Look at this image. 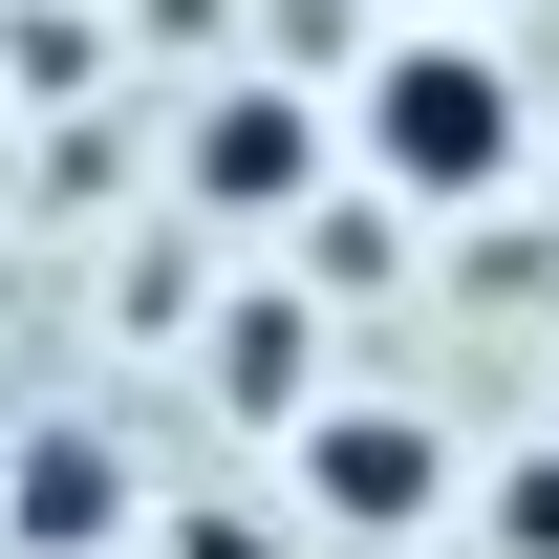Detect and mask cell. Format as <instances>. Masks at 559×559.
I'll use <instances>...</instances> for the list:
<instances>
[{
    "mask_svg": "<svg viewBox=\"0 0 559 559\" xmlns=\"http://www.w3.org/2000/svg\"><path fill=\"white\" fill-rule=\"evenodd\" d=\"M452 516H474L495 559H559V452H495V474H452Z\"/></svg>",
    "mask_w": 559,
    "mask_h": 559,
    "instance_id": "8992f818",
    "label": "cell"
},
{
    "mask_svg": "<svg viewBox=\"0 0 559 559\" xmlns=\"http://www.w3.org/2000/svg\"><path fill=\"white\" fill-rule=\"evenodd\" d=\"M323 173H345V151H323V86H215V108H194V151H173V194H194L215 237H280Z\"/></svg>",
    "mask_w": 559,
    "mask_h": 559,
    "instance_id": "3957f363",
    "label": "cell"
},
{
    "mask_svg": "<svg viewBox=\"0 0 559 559\" xmlns=\"http://www.w3.org/2000/svg\"><path fill=\"white\" fill-rule=\"evenodd\" d=\"M215 409H237V430H301V409H323V323H301V301H237V323H215Z\"/></svg>",
    "mask_w": 559,
    "mask_h": 559,
    "instance_id": "277c9868",
    "label": "cell"
},
{
    "mask_svg": "<svg viewBox=\"0 0 559 559\" xmlns=\"http://www.w3.org/2000/svg\"><path fill=\"white\" fill-rule=\"evenodd\" d=\"M86 538H130V474H108L86 430H44V452H22V559H86Z\"/></svg>",
    "mask_w": 559,
    "mask_h": 559,
    "instance_id": "5b68a950",
    "label": "cell"
},
{
    "mask_svg": "<svg viewBox=\"0 0 559 559\" xmlns=\"http://www.w3.org/2000/svg\"><path fill=\"white\" fill-rule=\"evenodd\" d=\"M280 474H301V516H323V538H430L474 452H452L430 409H345V388H323V409L280 430Z\"/></svg>",
    "mask_w": 559,
    "mask_h": 559,
    "instance_id": "7a4b0ae2",
    "label": "cell"
},
{
    "mask_svg": "<svg viewBox=\"0 0 559 559\" xmlns=\"http://www.w3.org/2000/svg\"><path fill=\"white\" fill-rule=\"evenodd\" d=\"M388 22H495V0H388Z\"/></svg>",
    "mask_w": 559,
    "mask_h": 559,
    "instance_id": "52a82bcc",
    "label": "cell"
},
{
    "mask_svg": "<svg viewBox=\"0 0 559 559\" xmlns=\"http://www.w3.org/2000/svg\"><path fill=\"white\" fill-rule=\"evenodd\" d=\"M323 151H345L388 215H495L538 173V86L495 22H366V66L323 86Z\"/></svg>",
    "mask_w": 559,
    "mask_h": 559,
    "instance_id": "6da1fadb",
    "label": "cell"
}]
</instances>
